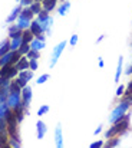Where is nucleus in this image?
I'll return each instance as SVG.
<instances>
[{"instance_id": "1", "label": "nucleus", "mask_w": 132, "mask_h": 148, "mask_svg": "<svg viewBox=\"0 0 132 148\" xmlns=\"http://www.w3.org/2000/svg\"><path fill=\"white\" fill-rule=\"evenodd\" d=\"M128 127H129V116H128V115H124V116H122L121 119H118V121L114 124V127L106 132V138H112V137L119 135L121 132L127 131Z\"/></svg>"}, {"instance_id": "2", "label": "nucleus", "mask_w": 132, "mask_h": 148, "mask_svg": "<svg viewBox=\"0 0 132 148\" xmlns=\"http://www.w3.org/2000/svg\"><path fill=\"white\" fill-rule=\"evenodd\" d=\"M129 105H132V103L125 98L114 111H112V114H111V116H109V122H111V124H115L118 119H121V118L125 115V112H127V109L129 108Z\"/></svg>"}, {"instance_id": "3", "label": "nucleus", "mask_w": 132, "mask_h": 148, "mask_svg": "<svg viewBox=\"0 0 132 148\" xmlns=\"http://www.w3.org/2000/svg\"><path fill=\"white\" fill-rule=\"evenodd\" d=\"M17 75V68H16V65L13 66V65H3L1 68H0V76H3V78H13V76H16Z\"/></svg>"}, {"instance_id": "4", "label": "nucleus", "mask_w": 132, "mask_h": 148, "mask_svg": "<svg viewBox=\"0 0 132 148\" xmlns=\"http://www.w3.org/2000/svg\"><path fill=\"white\" fill-rule=\"evenodd\" d=\"M30 30H32V33L35 35V38L36 39H40V40H44V36H43V29H42V26H40V23L38 22V20H32V23H30V27H29Z\"/></svg>"}, {"instance_id": "5", "label": "nucleus", "mask_w": 132, "mask_h": 148, "mask_svg": "<svg viewBox=\"0 0 132 148\" xmlns=\"http://www.w3.org/2000/svg\"><path fill=\"white\" fill-rule=\"evenodd\" d=\"M22 94H16V92H10L9 94V98H7V105L10 109H14L17 106L22 105V98H20Z\"/></svg>"}, {"instance_id": "6", "label": "nucleus", "mask_w": 132, "mask_h": 148, "mask_svg": "<svg viewBox=\"0 0 132 148\" xmlns=\"http://www.w3.org/2000/svg\"><path fill=\"white\" fill-rule=\"evenodd\" d=\"M65 46H66V42L63 40V42H60V43H59V45H57V46L53 49V53H52V60H50V66H52V68L56 65V62H57V59H59L60 53L63 52Z\"/></svg>"}, {"instance_id": "7", "label": "nucleus", "mask_w": 132, "mask_h": 148, "mask_svg": "<svg viewBox=\"0 0 132 148\" xmlns=\"http://www.w3.org/2000/svg\"><path fill=\"white\" fill-rule=\"evenodd\" d=\"M30 101H32V88L26 85V86L22 89V105H23L25 108H27L29 103H30Z\"/></svg>"}, {"instance_id": "8", "label": "nucleus", "mask_w": 132, "mask_h": 148, "mask_svg": "<svg viewBox=\"0 0 132 148\" xmlns=\"http://www.w3.org/2000/svg\"><path fill=\"white\" fill-rule=\"evenodd\" d=\"M30 23H32V19H27V17H23V16H19L17 17V27L25 30V29H29L30 27Z\"/></svg>"}, {"instance_id": "9", "label": "nucleus", "mask_w": 132, "mask_h": 148, "mask_svg": "<svg viewBox=\"0 0 132 148\" xmlns=\"http://www.w3.org/2000/svg\"><path fill=\"white\" fill-rule=\"evenodd\" d=\"M13 55H14V50H9L7 53H4L3 56H0V66H3V65H12Z\"/></svg>"}, {"instance_id": "10", "label": "nucleus", "mask_w": 132, "mask_h": 148, "mask_svg": "<svg viewBox=\"0 0 132 148\" xmlns=\"http://www.w3.org/2000/svg\"><path fill=\"white\" fill-rule=\"evenodd\" d=\"M55 141H56V147H63V137H62V127L57 125L55 130Z\"/></svg>"}, {"instance_id": "11", "label": "nucleus", "mask_w": 132, "mask_h": 148, "mask_svg": "<svg viewBox=\"0 0 132 148\" xmlns=\"http://www.w3.org/2000/svg\"><path fill=\"white\" fill-rule=\"evenodd\" d=\"M20 12H22V7L20 6H17V7H14L13 10H12V13L7 16V19H6V22L7 23H12V22H14L17 17H19V14H20Z\"/></svg>"}, {"instance_id": "12", "label": "nucleus", "mask_w": 132, "mask_h": 148, "mask_svg": "<svg viewBox=\"0 0 132 148\" xmlns=\"http://www.w3.org/2000/svg\"><path fill=\"white\" fill-rule=\"evenodd\" d=\"M16 68H17L19 72H20V71H25V69H29V60H27V58L20 56V59H19L17 63H16Z\"/></svg>"}, {"instance_id": "13", "label": "nucleus", "mask_w": 132, "mask_h": 148, "mask_svg": "<svg viewBox=\"0 0 132 148\" xmlns=\"http://www.w3.org/2000/svg\"><path fill=\"white\" fill-rule=\"evenodd\" d=\"M22 33H23V30H22V29H19V27H17V25H14V26H10V27H9V36H10V39L19 38V36H22Z\"/></svg>"}, {"instance_id": "14", "label": "nucleus", "mask_w": 132, "mask_h": 148, "mask_svg": "<svg viewBox=\"0 0 132 148\" xmlns=\"http://www.w3.org/2000/svg\"><path fill=\"white\" fill-rule=\"evenodd\" d=\"M33 38H35V35L32 33V30H30V29H25V30H23V33H22L23 43H30V42L33 40Z\"/></svg>"}, {"instance_id": "15", "label": "nucleus", "mask_w": 132, "mask_h": 148, "mask_svg": "<svg viewBox=\"0 0 132 148\" xmlns=\"http://www.w3.org/2000/svg\"><path fill=\"white\" fill-rule=\"evenodd\" d=\"M36 127H38V138L39 140H42L44 137V134H46V124H44L43 121H38V124H36Z\"/></svg>"}, {"instance_id": "16", "label": "nucleus", "mask_w": 132, "mask_h": 148, "mask_svg": "<svg viewBox=\"0 0 132 148\" xmlns=\"http://www.w3.org/2000/svg\"><path fill=\"white\" fill-rule=\"evenodd\" d=\"M56 4H57V0H43L42 1V7L47 12H52L56 7Z\"/></svg>"}, {"instance_id": "17", "label": "nucleus", "mask_w": 132, "mask_h": 148, "mask_svg": "<svg viewBox=\"0 0 132 148\" xmlns=\"http://www.w3.org/2000/svg\"><path fill=\"white\" fill-rule=\"evenodd\" d=\"M22 43H23L22 36L12 39V42H10V50H19V49H20V46H22Z\"/></svg>"}, {"instance_id": "18", "label": "nucleus", "mask_w": 132, "mask_h": 148, "mask_svg": "<svg viewBox=\"0 0 132 148\" xmlns=\"http://www.w3.org/2000/svg\"><path fill=\"white\" fill-rule=\"evenodd\" d=\"M30 48L32 49H36V50H40L44 48V40H40V39H33L32 42H30Z\"/></svg>"}, {"instance_id": "19", "label": "nucleus", "mask_w": 132, "mask_h": 148, "mask_svg": "<svg viewBox=\"0 0 132 148\" xmlns=\"http://www.w3.org/2000/svg\"><path fill=\"white\" fill-rule=\"evenodd\" d=\"M19 76H20L22 79H25L26 82H29V81L33 78V71H32V69H30V71H26V69H25V71H20V72H19Z\"/></svg>"}, {"instance_id": "20", "label": "nucleus", "mask_w": 132, "mask_h": 148, "mask_svg": "<svg viewBox=\"0 0 132 148\" xmlns=\"http://www.w3.org/2000/svg\"><path fill=\"white\" fill-rule=\"evenodd\" d=\"M29 7H30V10L33 12V14H39V13H40V10L43 9V7H42V4H40V1H36V0H35Z\"/></svg>"}, {"instance_id": "21", "label": "nucleus", "mask_w": 132, "mask_h": 148, "mask_svg": "<svg viewBox=\"0 0 132 148\" xmlns=\"http://www.w3.org/2000/svg\"><path fill=\"white\" fill-rule=\"evenodd\" d=\"M19 16H23V17H27V19H33V12L30 10V7L29 6H26L25 9H22V12H20V14Z\"/></svg>"}, {"instance_id": "22", "label": "nucleus", "mask_w": 132, "mask_h": 148, "mask_svg": "<svg viewBox=\"0 0 132 148\" xmlns=\"http://www.w3.org/2000/svg\"><path fill=\"white\" fill-rule=\"evenodd\" d=\"M9 91H10V92H16V94H22V88L19 86V84H17L16 81L10 82V85H9Z\"/></svg>"}, {"instance_id": "23", "label": "nucleus", "mask_w": 132, "mask_h": 148, "mask_svg": "<svg viewBox=\"0 0 132 148\" xmlns=\"http://www.w3.org/2000/svg\"><path fill=\"white\" fill-rule=\"evenodd\" d=\"M10 50V42L9 40H4L1 45H0V56H3L4 53H7Z\"/></svg>"}, {"instance_id": "24", "label": "nucleus", "mask_w": 132, "mask_h": 148, "mask_svg": "<svg viewBox=\"0 0 132 148\" xmlns=\"http://www.w3.org/2000/svg\"><path fill=\"white\" fill-rule=\"evenodd\" d=\"M69 7H70V3L69 1H65L60 7H59V10H57V13L60 14V16H65L66 14V12L69 10Z\"/></svg>"}, {"instance_id": "25", "label": "nucleus", "mask_w": 132, "mask_h": 148, "mask_svg": "<svg viewBox=\"0 0 132 148\" xmlns=\"http://www.w3.org/2000/svg\"><path fill=\"white\" fill-rule=\"evenodd\" d=\"M9 109H10V108H9L7 102H4V103H0V118H4Z\"/></svg>"}, {"instance_id": "26", "label": "nucleus", "mask_w": 132, "mask_h": 148, "mask_svg": "<svg viewBox=\"0 0 132 148\" xmlns=\"http://www.w3.org/2000/svg\"><path fill=\"white\" fill-rule=\"evenodd\" d=\"M26 55H27V59H38V58H39V50L30 48V50H29Z\"/></svg>"}, {"instance_id": "27", "label": "nucleus", "mask_w": 132, "mask_h": 148, "mask_svg": "<svg viewBox=\"0 0 132 148\" xmlns=\"http://www.w3.org/2000/svg\"><path fill=\"white\" fill-rule=\"evenodd\" d=\"M121 71H122V58H119V60H118V69H116V75H115V81H116V82L119 81Z\"/></svg>"}, {"instance_id": "28", "label": "nucleus", "mask_w": 132, "mask_h": 148, "mask_svg": "<svg viewBox=\"0 0 132 148\" xmlns=\"http://www.w3.org/2000/svg\"><path fill=\"white\" fill-rule=\"evenodd\" d=\"M29 45H30V43H22V46H20V49H19L20 55H26V53H27V52L30 50Z\"/></svg>"}, {"instance_id": "29", "label": "nucleus", "mask_w": 132, "mask_h": 148, "mask_svg": "<svg viewBox=\"0 0 132 148\" xmlns=\"http://www.w3.org/2000/svg\"><path fill=\"white\" fill-rule=\"evenodd\" d=\"M29 69H32V71H36V69H38V62H36V59H29Z\"/></svg>"}, {"instance_id": "30", "label": "nucleus", "mask_w": 132, "mask_h": 148, "mask_svg": "<svg viewBox=\"0 0 132 148\" xmlns=\"http://www.w3.org/2000/svg\"><path fill=\"white\" fill-rule=\"evenodd\" d=\"M118 144H119V140L112 137V141H109V143L106 144V147H108V148H109V147H115V145H118Z\"/></svg>"}, {"instance_id": "31", "label": "nucleus", "mask_w": 132, "mask_h": 148, "mask_svg": "<svg viewBox=\"0 0 132 148\" xmlns=\"http://www.w3.org/2000/svg\"><path fill=\"white\" fill-rule=\"evenodd\" d=\"M47 111H49V106H47V105H43V106L38 111V115H39V116H42V115H44Z\"/></svg>"}, {"instance_id": "32", "label": "nucleus", "mask_w": 132, "mask_h": 148, "mask_svg": "<svg viewBox=\"0 0 132 148\" xmlns=\"http://www.w3.org/2000/svg\"><path fill=\"white\" fill-rule=\"evenodd\" d=\"M50 76L47 75V73H44V75H42V76H39V79H38V84H44L47 79H49Z\"/></svg>"}, {"instance_id": "33", "label": "nucleus", "mask_w": 132, "mask_h": 148, "mask_svg": "<svg viewBox=\"0 0 132 148\" xmlns=\"http://www.w3.org/2000/svg\"><path fill=\"white\" fill-rule=\"evenodd\" d=\"M16 82H17V84H19V86H20V88H22V89H23V88H25V86H26V84H27V82H26V81H25V79H22V78H20V76H19V78H17V79H16Z\"/></svg>"}, {"instance_id": "34", "label": "nucleus", "mask_w": 132, "mask_h": 148, "mask_svg": "<svg viewBox=\"0 0 132 148\" xmlns=\"http://www.w3.org/2000/svg\"><path fill=\"white\" fill-rule=\"evenodd\" d=\"M33 1H35V0H20V4L26 7V6H30V4H32Z\"/></svg>"}, {"instance_id": "35", "label": "nucleus", "mask_w": 132, "mask_h": 148, "mask_svg": "<svg viewBox=\"0 0 132 148\" xmlns=\"http://www.w3.org/2000/svg\"><path fill=\"white\" fill-rule=\"evenodd\" d=\"M76 43H78V36H76V35H73V36L70 38V45H72V46H75Z\"/></svg>"}, {"instance_id": "36", "label": "nucleus", "mask_w": 132, "mask_h": 148, "mask_svg": "<svg viewBox=\"0 0 132 148\" xmlns=\"http://www.w3.org/2000/svg\"><path fill=\"white\" fill-rule=\"evenodd\" d=\"M103 145V143L102 141H98V143H93V144H90V148H99Z\"/></svg>"}, {"instance_id": "37", "label": "nucleus", "mask_w": 132, "mask_h": 148, "mask_svg": "<svg viewBox=\"0 0 132 148\" xmlns=\"http://www.w3.org/2000/svg\"><path fill=\"white\" fill-rule=\"evenodd\" d=\"M116 95H118V97L124 95V86H122V85H121V86H119V88L116 89Z\"/></svg>"}, {"instance_id": "38", "label": "nucleus", "mask_w": 132, "mask_h": 148, "mask_svg": "<svg viewBox=\"0 0 132 148\" xmlns=\"http://www.w3.org/2000/svg\"><path fill=\"white\" fill-rule=\"evenodd\" d=\"M129 94H132V82H129L128 89H127V94H124V95H129Z\"/></svg>"}, {"instance_id": "39", "label": "nucleus", "mask_w": 132, "mask_h": 148, "mask_svg": "<svg viewBox=\"0 0 132 148\" xmlns=\"http://www.w3.org/2000/svg\"><path fill=\"white\" fill-rule=\"evenodd\" d=\"M125 98H127V99H128V101H129V102L132 103V94H129V95H127Z\"/></svg>"}, {"instance_id": "40", "label": "nucleus", "mask_w": 132, "mask_h": 148, "mask_svg": "<svg viewBox=\"0 0 132 148\" xmlns=\"http://www.w3.org/2000/svg\"><path fill=\"white\" fill-rule=\"evenodd\" d=\"M127 73H132V65L128 68V71H127Z\"/></svg>"}, {"instance_id": "41", "label": "nucleus", "mask_w": 132, "mask_h": 148, "mask_svg": "<svg viewBox=\"0 0 132 148\" xmlns=\"http://www.w3.org/2000/svg\"><path fill=\"white\" fill-rule=\"evenodd\" d=\"M36 1H40V3H42V1H43V0H36Z\"/></svg>"}, {"instance_id": "42", "label": "nucleus", "mask_w": 132, "mask_h": 148, "mask_svg": "<svg viewBox=\"0 0 132 148\" xmlns=\"http://www.w3.org/2000/svg\"><path fill=\"white\" fill-rule=\"evenodd\" d=\"M16 1H20V0H16Z\"/></svg>"}]
</instances>
